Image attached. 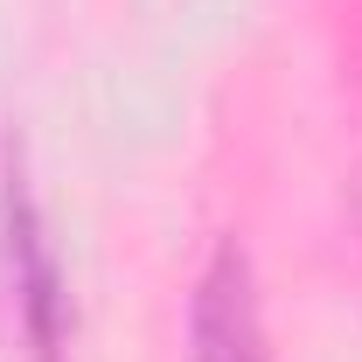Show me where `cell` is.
<instances>
[{"label":"cell","instance_id":"cell-1","mask_svg":"<svg viewBox=\"0 0 362 362\" xmlns=\"http://www.w3.org/2000/svg\"><path fill=\"white\" fill-rule=\"evenodd\" d=\"M0 293L14 307V327L35 362H70V293H63V265L42 230V209L28 195L21 160L0 146Z\"/></svg>","mask_w":362,"mask_h":362},{"label":"cell","instance_id":"cell-2","mask_svg":"<svg viewBox=\"0 0 362 362\" xmlns=\"http://www.w3.org/2000/svg\"><path fill=\"white\" fill-rule=\"evenodd\" d=\"M188 341H195V362H272L265 327H258V300H251V265L230 244L209 258L202 286H195Z\"/></svg>","mask_w":362,"mask_h":362}]
</instances>
